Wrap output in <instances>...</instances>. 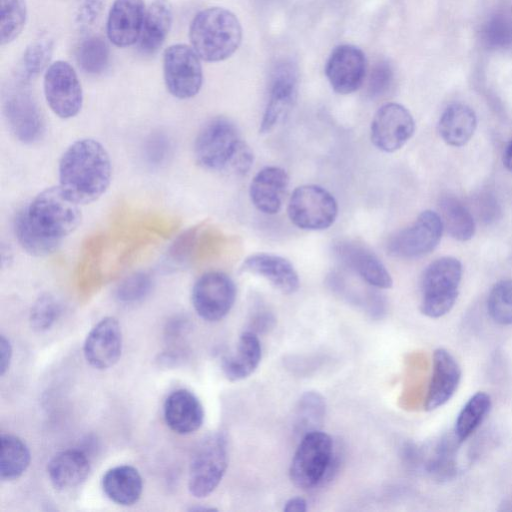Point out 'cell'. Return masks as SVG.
I'll return each mask as SVG.
<instances>
[{"label": "cell", "mask_w": 512, "mask_h": 512, "mask_svg": "<svg viewBox=\"0 0 512 512\" xmlns=\"http://www.w3.org/2000/svg\"><path fill=\"white\" fill-rule=\"evenodd\" d=\"M81 220L79 204L58 185L39 192L17 213L14 230L27 253L47 256L77 229Z\"/></svg>", "instance_id": "obj_1"}, {"label": "cell", "mask_w": 512, "mask_h": 512, "mask_svg": "<svg viewBox=\"0 0 512 512\" xmlns=\"http://www.w3.org/2000/svg\"><path fill=\"white\" fill-rule=\"evenodd\" d=\"M58 176L59 186L73 201L79 205L94 202L111 182L109 153L95 139L76 140L62 154Z\"/></svg>", "instance_id": "obj_2"}, {"label": "cell", "mask_w": 512, "mask_h": 512, "mask_svg": "<svg viewBox=\"0 0 512 512\" xmlns=\"http://www.w3.org/2000/svg\"><path fill=\"white\" fill-rule=\"evenodd\" d=\"M194 156L205 169L238 175L246 174L254 162L253 151L237 126L225 117H215L201 128L194 142Z\"/></svg>", "instance_id": "obj_3"}, {"label": "cell", "mask_w": 512, "mask_h": 512, "mask_svg": "<svg viewBox=\"0 0 512 512\" xmlns=\"http://www.w3.org/2000/svg\"><path fill=\"white\" fill-rule=\"evenodd\" d=\"M191 47L206 62H220L232 56L242 41L237 16L223 7L199 11L189 27Z\"/></svg>", "instance_id": "obj_4"}, {"label": "cell", "mask_w": 512, "mask_h": 512, "mask_svg": "<svg viewBox=\"0 0 512 512\" xmlns=\"http://www.w3.org/2000/svg\"><path fill=\"white\" fill-rule=\"evenodd\" d=\"M462 277V265L454 257H441L430 263L421 279L420 311L440 318L454 306Z\"/></svg>", "instance_id": "obj_5"}, {"label": "cell", "mask_w": 512, "mask_h": 512, "mask_svg": "<svg viewBox=\"0 0 512 512\" xmlns=\"http://www.w3.org/2000/svg\"><path fill=\"white\" fill-rule=\"evenodd\" d=\"M334 456L333 440L327 433L315 430L303 435L290 465L291 481L301 489L318 486L332 471Z\"/></svg>", "instance_id": "obj_6"}, {"label": "cell", "mask_w": 512, "mask_h": 512, "mask_svg": "<svg viewBox=\"0 0 512 512\" xmlns=\"http://www.w3.org/2000/svg\"><path fill=\"white\" fill-rule=\"evenodd\" d=\"M228 466L227 439L221 432L207 435L196 447L190 462L188 489L196 498L210 495Z\"/></svg>", "instance_id": "obj_7"}, {"label": "cell", "mask_w": 512, "mask_h": 512, "mask_svg": "<svg viewBox=\"0 0 512 512\" xmlns=\"http://www.w3.org/2000/svg\"><path fill=\"white\" fill-rule=\"evenodd\" d=\"M287 213L290 221L300 229L319 231L329 228L336 220L338 204L325 188L306 184L294 189Z\"/></svg>", "instance_id": "obj_8"}, {"label": "cell", "mask_w": 512, "mask_h": 512, "mask_svg": "<svg viewBox=\"0 0 512 512\" xmlns=\"http://www.w3.org/2000/svg\"><path fill=\"white\" fill-rule=\"evenodd\" d=\"M26 83L17 80L3 95V113L11 133L25 144H32L42 138L45 131L43 113L25 88Z\"/></svg>", "instance_id": "obj_9"}, {"label": "cell", "mask_w": 512, "mask_h": 512, "mask_svg": "<svg viewBox=\"0 0 512 512\" xmlns=\"http://www.w3.org/2000/svg\"><path fill=\"white\" fill-rule=\"evenodd\" d=\"M200 57L186 44H173L163 53V77L168 92L178 99L196 96L203 84Z\"/></svg>", "instance_id": "obj_10"}, {"label": "cell", "mask_w": 512, "mask_h": 512, "mask_svg": "<svg viewBox=\"0 0 512 512\" xmlns=\"http://www.w3.org/2000/svg\"><path fill=\"white\" fill-rule=\"evenodd\" d=\"M43 90L52 112L62 119L76 116L83 104V91L74 68L66 61L57 60L45 70Z\"/></svg>", "instance_id": "obj_11"}, {"label": "cell", "mask_w": 512, "mask_h": 512, "mask_svg": "<svg viewBox=\"0 0 512 512\" xmlns=\"http://www.w3.org/2000/svg\"><path fill=\"white\" fill-rule=\"evenodd\" d=\"M440 215L426 210L408 227L395 233L387 243V253L393 257L411 259L431 252L443 233Z\"/></svg>", "instance_id": "obj_12"}, {"label": "cell", "mask_w": 512, "mask_h": 512, "mask_svg": "<svg viewBox=\"0 0 512 512\" xmlns=\"http://www.w3.org/2000/svg\"><path fill=\"white\" fill-rule=\"evenodd\" d=\"M236 286L225 273L211 271L203 274L192 289V304L197 314L206 321L224 318L234 305Z\"/></svg>", "instance_id": "obj_13"}, {"label": "cell", "mask_w": 512, "mask_h": 512, "mask_svg": "<svg viewBox=\"0 0 512 512\" xmlns=\"http://www.w3.org/2000/svg\"><path fill=\"white\" fill-rule=\"evenodd\" d=\"M298 95V70L290 61L277 64L272 72L269 97L259 132L268 133L290 113Z\"/></svg>", "instance_id": "obj_14"}, {"label": "cell", "mask_w": 512, "mask_h": 512, "mask_svg": "<svg viewBox=\"0 0 512 512\" xmlns=\"http://www.w3.org/2000/svg\"><path fill=\"white\" fill-rule=\"evenodd\" d=\"M415 122L409 110L399 103H386L374 114L370 126L373 145L387 153L403 147L412 137Z\"/></svg>", "instance_id": "obj_15"}, {"label": "cell", "mask_w": 512, "mask_h": 512, "mask_svg": "<svg viewBox=\"0 0 512 512\" xmlns=\"http://www.w3.org/2000/svg\"><path fill=\"white\" fill-rule=\"evenodd\" d=\"M366 74L365 53L355 45L341 44L335 47L326 61L325 75L338 94L346 95L358 90Z\"/></svg>", "instance_id": "obj_16"}, {"label": "cell", "mask_w": 512, "mask_h": 512, "mask_svg": "<svg viewBox=\"0 0 512 512\" xmlns=\"http://www.w3.org/2000/svg\"><path fill=\"white\" fill-rule=\"evenodd\" d=\"M340 262L355 273L367 285L377 289H389L393 280L379 257L364 244L341 241L334 247Z\"/></svg>", "instance_id": "obj_17"}, {"label": "cell", "mask_w": 512, "mask_h": 512, "mask_svg": "<svg viewBox=\"0 0 512 512\" xmlns=\"http://www.w3.org/2000/svg\"><path fill=\"white\" fill-rule=\"evenodd\" d=\"M122 331L118 320L105 317L88 333L83 353L86 361L96 369H107L115 365L122 352Z\"/></svg>", "instance_id": "obj_18"}, {"label": "cell", "mask_w": 512, "mask_h": 512, "mask_svg": "<svg viewBox=\"0 0 512 512\" xmlns=\"http://www.w3.org/2000/svg\"><path fill=\"white\" fill-rule=\"evenodd\" d=\"M145 13L144 0H114L106 25L110 42L120 48L135 44L140 38Z\"/></svg>", "instance_id": "obj_19"}, {"label": "cell", "mask_w": 512, "mask_h": 512, "mask_svg": "<svg viewBox=\"0 0 512 512\" xmlns=\"http://www.w3.org/2000/svg\"><path fill=\"white\" fill-rule=\"evenodd\" d=\"M460 380L461 368L453 355L446 349H436L425 409L432 411L447 403L456 392Z\"/></svg>", "instance_id": "obj_20"}, {"label": "cell", "mask_w": 512, "mask_h": 512, "mask_svg": "<svg viewBox=\"0 0 512 512\" xmlns=\"http://www.w3.org/2000/svg\"><path fill=\"white\" fill-rule=\"evenodd\" d=\"M241 271L265 278L283 294H293L300 281L292 263L284 257L269 253L248 256L241 265Z\"/></svg>", "instance_id": "obj_21"}, {"label": "cell", "mask_w": 512, "mask_h": 512, "mask_svg": "<svg viewBox=\"0 0 512 512\" xmlns=\"http://www.w3.org/2000/svg\"><path fill=\"white\" fill-rule=\"evenodd\" d=\"M289 185L287 172L277 166H267L252 179L249 195L253 205L262 213L276 214L282 207Z\"/></svg>", "instance_id": "obj_22"}, {"label": "cell", "mask_w": 512, "mask_h": 512, "mask_svg": "<svg viewBox=\"0 0 512 512\" xmlns=\"http://www.w3.org/2000/svg\"><path fill=\"white\" fill-rule=\"evenodd\" d=\"M163 415L168 427L182 435L197 431L204 421L200 400L186 389H178L169 394L164 402Z\"/></svg>", "instance_id": "obj_23"}, {"label": "cell", "mask_w": 512, "mask_h": 512, "mask_svg": "<svg viewBox=\"0 0 512 512\" xmlns=\"http://www.w3.org/2000/svg\"><path fill=\"white\" fill-rule=\"evenodd\" d=\"M173 23V6L170 0H153L146 8L140 34L139 50L153 55L164 44Z\"/></svg>", "instance_id": "obj_24"}, {"label": "cell", "mask_w": 512, "mask_h": 512, "mask_svg": "<svg viewBox=\"0 0 512 512\" xmlns=\"http://www.w3.org/2000/svg\"><path fill=\"white\" fill-rule=\"evenodd\" d=\"M47 472L55 488L72 489L81 485L88 477L90 461L83 451L67 449L51 458Z\"/></svg>", "instance_id": "obj_25"}, {"label": "cell", "mask_w": 512, "mask_h": 512, "mask_svg": "<svg viewBox=\"0 0 512 512\" xmlns=\"http://www.w3.org/2000/svg\"><path fill=\"white\" fill-rule=\"evenodd\" d=\"M261 356V344L256 333L244 331L238 339L235 351L223 357L222 371L230 381L243 380L257 369Z\"/></svg>", "instance_id": "obj_26"}, {"label": "cell", "mask_w": 512, "mask_h": 512, "mask_svg": "<svg viewBox=\"0 0 512 512\" xmlns=\"http://www.w3.org/2000/svg\"><path fill=\"white\" fill-rule=\"evenodd\" d=\"M105 495L113 502L129 506L136 503L143 490L138 470L130 465H119L106 471L102 478Z\"/></svg>", "instance_id": "obj_27"}, {"label": "cell", "mask_w": 512, "mask_h": 512, "mask_svg": "<svg viewBox=\"0 0 512 512\" xmlns=\"http://www.w3.org/2000/svg\"><path fill=\"white\" fill-rule=\"evenodd\" d=\"M476 126V114L471 107L463 103H452L443 111L438 131L447 144L460 147L471 139Z\"/></svg>", "instance_id": "obj_28"}, {"label": "cell", "mask_w": 512, "mask_h": 512, "mask_svg": "<svg viewBox=\"0 0 512 512\" xmlns=\"http://www.w3.org/2000/svg\"><path fill=\"white\" fill-rule=\"evenodd\" d=\"M459 444L453 433L441 438L428 456L421 449L420 466L436 480L451 479L457 471L456 451Z\"/></svg>", "instance_id": "obj_29"}, {"label": "cell", "mask_w": 512, "mask_h": 512, "mask_svg": "<svg viewBox=\"0 0 512 512\" xmlns=\"http://www.w3.org/2000/svg\"><path fill=\"white\" fill-rule=\"evenodd\" d=\"M439 208L443 227L454 239L467 241L473 237L474 218L460 200L453 196H445L441 199Z\"/></svg>", "instance_id": "obj_30"}, {"label": "cell", "mask_w": 512, "mask_h": 512, "mask_svg": "<svg viewBox=\"0 0 512 512\" xmlns=\"http://www.w3.org/2000/svg\"><path fill=\"white\" fill-rule=\"evenodd\" d=\"M30 460L29 448L22 439L11 434L1 435L0 476L3 481L18 479Z\"/></svg>", "instance_id": "obj_31"}, {"label": "cell", "mask_w": 512, "mask_h": 512, "mask_svg": "<svg viewBox=\"0 0 512 512\" xmlns=\"http://www.w3.org/2000/svg\"><path fill=\"white\" fill-rule=\"evenodd\" d=\"M326 413V402L316 391H306L299 398L294 418V432L303 435L320 430Z\"/></svg>", "instance_id": "obj_32"}, {"label": "cell", "mask_w": 512, "mask_h": 512, "mask_svg": "<svg viewBox=\"0 0 512 512\" xmlns=\"http://www.w3.org/2000/svg\"><path fill=\"white\" fill-rule=\"evenodd\" d=\"M491 398L487 393L477 392L465 403L459 412L454 435L460 443L469 438L481 425L491 409Z\"/></svg>", "instance_id": "obj_33"}, {"label": "cell", "mask_w": 512, "mask_h": 512, "mask_svg": "<svg viewBox=\"0 0 512 512\" xmlns=\"http://www.w3.org/2000/svg\"><path fill=\"white\" fill-rule=\"evenodd\" d=\"M75 59L83 72L89 75L102 74L109 65V46L99 35L88 36L76 47Z\"/></svg>", "instance_id": "obj_34"}, {"label": "cell", "mask_w": 512, "mask_h": 512, "mask_svg": "<svg viewBox=\"0 0 512 512\" xmlns=\"http://www.w3.org/2000/svg\"><path fill=\"white\" fill-rule=\"evenodd\" d=\"M53 53V41L42 36L32 41L24 50L18 69V80L28 83L41 74L50 65Z\"/></svg>", "instance_id": "obj_35"}, {"label": "cell", "mask_w": 512, "mask_h": 512, "mask_svg": "<svg viewBox=\"0 0 512 512\" xmlns=\"http://www.w3.org/2000/svg\"><path fill=\"white\" fill-rule=\"evenodd\" d=\"M480 40L489 50L512 47V14L498 11L491 14L481 25Z\"/></svg>", "instance_id": "obj_36"}, {"label": "cell", "mask_w": 512, "mask_h": 512, "mask_svg": "<svg viewBox=\"0 0 512 512\" xmlns=\"http://www.w3.org/2000/svg\"><path fill=\"white\" fill-rule=\"evenodd\" d=\"M27 20L25 0H0V42H13L22 32Z\"/></svg>", "instance_id": "obj_37"}, {"label": "cell", "mask_w": 512, "mask_h": 512, "mask_svg": "<svg viewBox=\"0 0 512 512\" xmlns=\"http://www.w3.org/2000/svg\"><path fill=\"white\" fill-rule=\"evenodd\" d=\"M487 310L492 320L500 325H512V280H502L491 289Z\"/></svg>", "instance_id": "obj_38"}, {"label": "cell", "mask_w": 512, "mask_h": 512, "mask_svg": "<svg viewBox=\"0 0 512 512\" xmlns=\"http://www.w3.org/2000/svg\"><path fill=\"white\" fill-rule=\"evenodd\" d=\"M152 289V279L146 272H136L124 278L116 288V298L125 304L143 300Z\"/></svg>", "instance_id": "obj_39"}, {"label": "cell", "mask_w": 512, "mask_h": 512, "mask_svg": "<svg viewBox=\"0 0 512 512\" xmlns=\"http://www.w3.org/2000/svg\"><path fill=\"white\" fill-rule=\"evenodd\" d=\"M61 307L51 294L41 295L33 304L30 312V324L37 332L47 331L59 317Z\"/></svg>", "instance_id": "obj_40"}, {"label": "cell", "mask_w": 512, "mask_h": 512, "mask_svg": "<svg viewBox=\"0 0 512 512\" xmlns=\"http://www.w3.org/2000/svg\"><path fill=\"white\" fill-rule=\"evenodd\" d=\"M393 78V69L387 61L380 60L376 62L367 79V95L370 98H378L385 95L392 86Z\"/></svg>", "instance_id": "obj_41"}, {"label": "cell", "mask_w": 512, "mask_h": 512, "mask_svg": "<svg viewBox=\"0 0 512 512\" xmlns=\"http://www.w3.org/2000/svg\"><path fill=\"white\" fill-rule=\"evenodd\" d=\"M105 0H79L75 13V24L80 30H87L100 17Z\"/></svg>", "instance_id": "obj_42"}, {"label": "cell", "mask_w": 512, "mask_h": 512, "mask_svg": "<svg viewBox=\"0 0 512 512\" xmlns=\"http://www.w3.org/2000/svg\"><path fill=\"white\" fill-rule=\"evenodd\" d=\"M12 358V346L9 340L1 335L0 339V374L3 376L9 369Z\"/></svg>", "instance_id": "obj_43"}, {"label": "cell", "mask_w": 512, "mask_h": 512, "mask_svg": "<svg viewBox=\"0 0 512 512\" xmlns=\"http://www.w3.org/2000/svg\"><path fill=\"white\" fill-rule=\"evenodd\" d=\"M274 322V318L268 311H257L252 319V324L255 328L267 329Z\"/></svg>", "instance_id": "obj_44"}, {"label": "cell", "mask_w": 512, "mask_h": 512, "mask_svg": "<svg viewBox=\"0 0 512 512\" xmlns=\"http://www.w3.org/2000/svg\"><path fill=\"white\" fill-rule=\"evenodd\" d=\"M307 510V502L302 497H293L286 501L283 511L285 512H305Z\"/></svg>", "instance_id": "obj_45"}, {"label": "cell", "mask_w": 512, "mask_h": 512, "mask_svg": "<svg viewBox=\"0 0 512 512\" xmlns=\"http://www.w3.org/2000/svg\"><path fill=\"white\" fill-rule=\"evenodd\" d=\"M503 164L509 171L512 172V140L508 143L504 150Z\"/></svg>", "instance_id": "obj_46"}, {"label": "cell", "mask_w": 512, "mask_h": 512, "mask_svg": "<svg viewBox=\"0 0 512 512\" xmlns=\"http://www.w3.org/2000/svg\"><path fill=\"white\" fill-rule=\"evenodd\" d=\"M191 511H212L216 510L215 508H207V507H194L190 509Z\"/></svg>", "instance_id": "obj_47"}]
</instances>
